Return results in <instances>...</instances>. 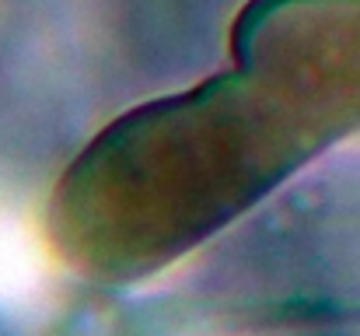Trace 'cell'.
Listing matches in <instances>:
<instances>
[{
    "label": "cell",
    "instance_id": "6da1fadb",
    "mask_svg": "<svg viewBox=\"0 0 360 336\" xmlns=\"http://www.w3.org/2000/svg\"><path fill=\"white\" fill-rule=\"evenodd\" d=\"M49 284L53 263L39 231L11 207H0V316H32L49 298Z\"/></svg>",
    "mask_w": 360,
    "mask_h": 336
}]
</instances>
